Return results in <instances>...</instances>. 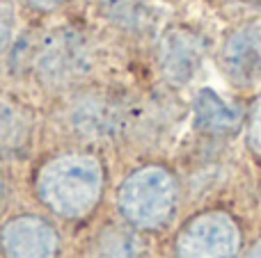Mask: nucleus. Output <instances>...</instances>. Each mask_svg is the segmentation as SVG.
Returning <instances> with one entry per match:
<instances>
[{"label":"nucleus","instance_id":"f257e3e1","mask_svg":"<svg viewBox=\"0 0 261 258\" xmlns=\"http://www.w3.org/2000/svg\"><path fill=\"white\" fill-rule=\"evenodd\" d=\"M32 187L37 201L50 215L83 219L101 204L106 169L90 151H64L39 165Z\"/></svg>","mask_w":261,"mask_h":258},{"label":"nucleus","instance_id":"f03ea898","mask_svg":"<svg viewBox=\"0 0 261 258\" xmlns=\"http://www.w3.org/2000/svg\"><path fill=\"white\" fill-rule=\"evenodd\" d=\"M181 199L179 181L163 165H142L122 178L115 195L117 213L128 227L161 231L176 215Z\"/></svg>","mask_w":261,"mask_h":258},{"label":"nucleus","instance_id":"7ed1b4c3","mask_svg":"<svg viewBox=\"0 0 261 258\" xmlns=\"http://www.w3.org/2000/svg\"><path fill=\"white\" fill-rule=\"evenodd\" d=\"M90 44L78 30L60 25L44 32L28 53L32 80L50 94H62L81 85L90 73Z\"/></svg>","mask_w":261,"mask_h":258},{"label":"nucleus","instance_id":"20e7f679","mask_svg":"<svg viewBox=\"0 0 261 258\" xmlns=\"http://www.w3.org/2000/svg\"><path fill=\"white\" fill-rule=\"evenodd\" d=\"M241 231L231 215L206 210L190 217L174 238V258H236Z\"/></svg>","mask_w":261,"mask_h":258},{"label":"nucleus","instance_id":"39448f33","mask_svg":"<svg viewBox=\"0 0 261 258\" xmlns=\"http://www.w3.org/2000/svg\"><path fill=\"white\" fill-rule=\"evenodd\" d=\"M62 249L60 231L48 217L23 213L0 227L3 258H58Z\"/></svg>","mask_w":261,"mask_h":258},{"label":"nucleus","instance_id":"423d86ee","mask_svg":"<svg viewBox=\"0 0 261 258\" xmlns=\"http://www.w3.org/2000/svg\"><path fill=\"white\" fill-rule=\"evenodd\" d=\"M124 112L122 105L110 96L92 91L73 99L67 112V126L76 137L87 142H99L115 137L122 131Z\"/></svg>","mask_w":261,"mask_h":258},{"label":"nucleus","instance_id":"0eeeda50","mask_svg":"<svg viewBox=\"0 0 261 258\" xmlns=\"http://www.w3.org/2000/svg\"><path fill=\"white\" fill-rule=\"evenodd\" d=\"M158 69L163 78L174 87L195 80L204 62V41L186 27H172L158 41Z\"/></svg>","mask_w":261,"mask_h":258},{"label":"nucleus","instance_id":"6e6552de","mask_svg":"<svg viewBox=\"0 0 261 258\" xmlns=\"http://www.w3.org/2000/svg\"><path fill=\"white\" fill-rule=\"evenodd\" d=\"M225 76L239 87L261 82V21H250L236 27L220 50Z\"/></svg>","mask_w":261,"mask_h":258},{"label":"nucleus","instance_id":"1a4fd4ad","mask_svg":"<svg viewBox=\"0 0 261 258\" xmlns=\"http://www.w3.org/2000/svg\"><path fill=\"white\" fill-rule=\"evenodd\" d=\"M87 258H147V245L138 229L124 224H106L92 238Z\"/></svg>","mask_w":261,"mask_h":258},{"label":"nucleus","instance_id":"9d476101","mask_svg":"<svg viewBox=\"0 0 261 258\" xmlns=\"http://www.w3.org/2000/svg\"><path fill=\"white\" fill-rule=\"evenodd\" d=\"M241 117L239 108L227 103L218 91L213 89H202L195 99V126L202 133L208 135H227L241 128Z\"/></svg>","mask_w":261,"mask_h":258},{"label":"nucleus","instance_id":"9b49d317","mask_svg":"<svg viewBox=\"0 0 261 258\" xmlns=\"http://www.w3.org/2000/svg\"><path fill=\"white\" fill-rule=\"evenodd\" d=\"M32 114L14 99H0V155H16L32 135Z\"/></svg>","mask_w":261,"mask_h":258},{"label":"nucleus","instance_id":"f8f14e48","mask_svg":"<svg viewBox=\"0 0 261 258\" xmlns=\"http://www.w3.org/2000/svg\"><path fill=\"white\" fill-rule=\"evenodd\" d=\"M18 30V14L14 0H0V55L12 48Z\"/></svg>","mask_w":261,"mask_h":258},{"label":"nucleus","instance_id":"ddd939ff","mask_svg":"<svg viewBox=\"0 0 261 258\" xmlns=\"http://www.w3.org/2000/svg\"><path fill=\"white\" fill-rule=\"evenodd\" d=\"M245 137H248V146L261 158V96L250 110L248 123H245Z\"/></svg>","mask_w":261,"mask_h":258},{"label":"nucleus","instance_id":"4468645a","mask_svg":"<svg viewBox=\"0 0 261 258\" xmlns=\"http://www.w3.org/2000/svg\"><path fill=\"white\" fill-rule=\"evenodd\" d=\"M16 3H21L23 7L32 9V12L46 14V12H55V9H60L67 0H16Z\"/></svg>","mask_w":261,"mask_h":258},{"label":"nucleus","instance_id":"2eb2a0df","mask_svg":"<svg viewBox=\"0 0 261 258\" xmlns=\"http://www.w3.org/2000/svg\"><path fill=\"white\" fill-rule=\"evenodd\" d=\"M5 199H7V185H5V178L0 176V215H3L5 208Z\"/></svg>","mask_w":261,"mask_h":258},{"label":"nucleus","instance_id":"dca6fc26","mask_svg":"<svg viewBox=\"0 0 261 258\" xmlns=\"http://www.w3.org/2000/svg\"><path fill=\"white\" fill-rule=\"evenodd\" d=\"M245 258H261V238L254 242L252 247H250V251H248V256Z\"/></svg>","mask_w":261,"mask_h":258}]
</instances>
